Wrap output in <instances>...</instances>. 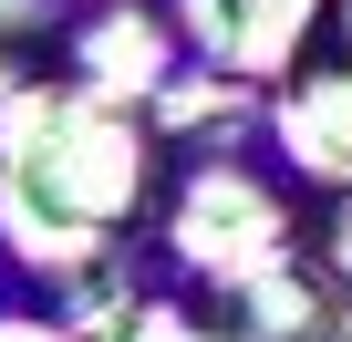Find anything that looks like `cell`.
Returning a JSON list of instances; mask_svg holds the SVG:
<instances>
[{
  "instance_id": "cell-5",
  "label": "cell",
  "mask_w": 352,
  "mask_h": 342,
  "mask_svg": "<svg viewBox=\"0 0 352 342\" xmlns=\"http://www.w3.org/2000/svg\"><path fill=\"white\" fill-rule=\"evenodd\" d=\"M321 259H331V290H352V197H331L321 208V239H311Z\"/></svg>"
},
{
  "instance_id": "cell-4",
  "label": "cell",
  "mask_w": 352,
  "mask_h": 342,
  "mask_svg": "<svg viewBox=\"0 0 352 342\" xmlns=\"http://www.w3.org/2000/svg\"><path fill=\"white\" fill-rule=\"evenodd\" d=\"M114 342H218V321H208L197 301H155V311H135Z\"/></svg>"
},
{
  "instance_id": "cell-1",
  "label": "cell",
  "mask_w": 352,
  "mask_h": 342,
  "mask_svg": "<svg viewBox=\"0 0 352 342\" xmlns=\"http://www.w3.org/2000/svg\"><path fill=\"white\" fill-rule=\"evenodd\" d=\"M11 187L42 228H73V239H104V228H135L155 208V125L145 104L124 94H94V83H42L11 125Z\"/></svg>"
},
{
  "instance_id": "cell-3",
  "label": "cell",
  "mask_w": 352,
  "mask_h": 342,
  "mask_svg": "<svg viewBox=\"0 0 352 342\" xmlns=\"http://www.w3.org/2000/svg\"><path fill=\"white\" fill-rule=\"evenodd\" d=\"M73 0H0V83H32L73 52Z\"/></svg>"
},
{
  "instance_id": "cell-2",
  "label": "cell",
  "mask_w": 352,
  "mask_h": 342,
  "mask_svg": "<svg viewBox=\"0 0 352 342\" xmlns=\"http://www.w3.org/2000/svg\"><path fill=\"white\" fill-rule=\"evenodd\" d=\"M187 52L228 83H290L331 21V0H166Z\"/></svg>"
},
{
  "instance_id": "cell-6",
  "label": "cell",
  "mask_w": 352,
  "mask_h": 342,
  "mask_svg": "<svg viewBox=\"0 0 352 342\" xmlns=\"http://www.w3.org/2000/svg\"><path fill=\"white\" fill-rule=\"evenodd\" d=\"M0 342H73V332H52V321H21V311H0Z\"/></svg>"
}]
</instances>
